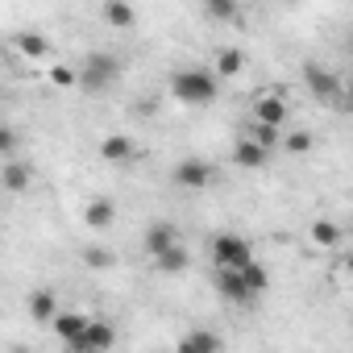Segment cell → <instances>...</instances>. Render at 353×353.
Masks as SVG:
<instances>
[{
	"label": "cell",
	"mask_w": 353,
	"mask_h": 353,
	"mask_svg": "<svg viewBox=\"0 0 353 353\" xmlns=\"http://www.w3.org/2000/svg\"><path fill=\"white\" fill-rule=\"evenodd\" d=\"M221 92V75L208 71V67H179V71H170V96L179 100V104H212Z\"/></svg>",
	"instance_id": "6da1fadb"
},
{
	"label": "cell",
	"mask_w": 353,
	"mask_h": 353,
	"mask_svg": "<svg viewBox=\"0 0 353 353\" xmlns=\"http://www.w3.org/2000/svg\"><path fill=\"white\" fill-rule=\"evenodd\" d=\"M212 262H216V270H245L254 262V250L237 233H216L212 237Z\"/></svg>",
	"instance_id": "7a4b0ae2"
},
{
	"label": "cell",
	"mask_w": 353,
	"mask_h": 353,
	"mask_svg": "<svg viewBox=\"0 0 353 353\" xmlns=\"http://www.w3.org/2000/svg\"><path fill=\"white\" fill-rule=\"evenodd\" d=\"M117 75H121V67H117L112 54H88L83 67H79V88H88V92H104Z\"/></svg>",
	"instance_id": "3957f363"
},
{
	"label": "cell",
	"mask_w": 353,
	"mask_h": 353,
	"mask_svg": "<svg viewBox=\"0 0 353 353\" xmlns=\"http://www.w3.org/2000/svg\"><path fill=\"white\" fill-rule=\"evenodd\" d=\"M174 183L200 192V188H208V183H212V166H208L204 158H183L179 166H174Z\"/></svg>",
	"instance_id": "277c9868"
},
{
	"label": "cell",
	"mask_w": 353,
	"mask_h": 353,
	"mask_svg": "<svg viewBox=\"0 0 353 353\" xmlns=\"http://www.w3.org/2000/svg\"><path fill=\"white\" fill-rule=\"evenodd\" d=\"M112 341H117L112 324H108V320H92V328L83 332V341H79V345H71V349H75V353H108V349H112Z\"/></svg>",
	"instance_id": "5b68a950"
},
{
	"label": "cell",
	"mask_w": 353,
	"mask_h": 353,
	"mask_svg": "<svg viewBox=\"0 0 353 353\" xmlns=\"http://www.w3.org/2000/svg\"><path fill=\"white\" fill-rule=\"evenodd\" d=\"M100 158L112 162V166H121V162H133V158H137V145H133L129 133H108V137L100 141Z\"/></svg>",
	"instance_id": "8992f818"
},
{
	"label": "cell",
	"mask_w": 353,
	"mask_h": 353,
	"mask_svg": "<svg viewBox=\"0 0 353 353\" xmlns=\"http://www.w3.org/2000/svg\"><path fill=\"white\" fill-rule=\"evenodd\" d=\"M216 291L225 299H233V303H254V291H250L241 270H216Z\"/></svg>",
	"instance_id": "52a82bcc"
},
{
	"label": "cell",
	"mask_w": 353,
	"mask_h": 353,
	"mask_svg": "<svg viewBox=\"0 0 353 353\" xmlns=\"http://www.w3.org/2000/svg\"><path fill=\"white\" fill-rule=\"evenodd\" d=\"M179 245V229H174L170 221H154L150 229H145V250L154 254V258H162L166 250H174Z\"/></svg>",
	"instance_id": "ba28073f"
},
{
	"label": "cell",
	"mask_w": 353,
	"mask_h": 353,
	"mask_svg": "<svg viewBox=\"0 0 353 353\" xmlns=\"http://www.w3.org/2000/svg\"><path fill=\"white\" fill-rule=\"evenodd\" d=\"M174 353H221V336L212 328H192V332L179 336Z\"/></svg>",
	"instance_id": "9c48e42d"
},
{
	"label": "cell",
	"mask_w": 353,
	"mask_h": 353,
	"mask_svg": "<svg viewBox=\"0 0 353 353\" xmlns=\"http://www.w3.org/2000/svg\"><path fill=\"white\" fill-rule=\"evenodd\" d=\"M112 221H117V204H112L108 196H96V200H88V208H83V225H88L92 233H104Z\"/></svg>",
	"instance_id": "30bf717a"
},
{
	"label": "cell",
	"mask_w": 353,
	"mask_h": 353,
	"mask_svg": "<svg viewBox=\"0 0 353 353\" xmlns=\"http://www.w3.org/2000/svg\"><path fill=\"white\" fill-rule=\"evenodd\" d=\"M254 121H258V125H270V129H283V121H287L283 96H258V100H254Z\"/></svg>",
	"instance_id": "8fae6325"
},
{
	"label": "cell",
	"mask_w": 353,
	"mask_h": 353,
	"mask_svg": "<svg viewBox=\"0 0 353 353\" xmlns=\"http://www.w3.org/2000/svg\"><path fill=\"white\" fill-rule=\"evenodd\" d=\"M88 328H92V320L83 312H59V320H54V332L63 336V345H79Z\"/></svg>",
	"instance_id": "7c38bea8"
},
{
	"label": "cell",
	"mask_w": 353,
	"mask_h": 353,
	"mask_svg": "<svg viewBox=\"0 0 353 353\" xmlns=\"http://www.w3.org/2000/svg\"><path fill=\"white\" fill-rule=\"evenodd\" d=\"M303 79H307V88H312L316 100H332V96H336V75L324 71L320 63H307V67H303Z\"/></svg>",
	"instance_id": "4fadbf2b"
},
{
	"label": "cell",
	"mask_w": 353,
	"mask_h": 353,
	"mask_svg": "<svg viewBox=\"0 0 353 353\" xmlns=\"http://www.w3.org/2000/svg\"><path fill=\"white\" fill-rule=\"evenodd\" d=\"M266 158H270V150H262V145L250 141V137H241L237 150H233V166H241V170H262Z\"/></svg>",
	"instance_id": "5bb4252c"
},
{
	"label": "cell",
	"mask_w": 353,
	"mask_h": 353,
	"mask_svg": "<svg viewBox=\"0 0 353 353\" xmlns=\"http://www.w3.org/2000/svg\"><path fill=\"white\" fill-rule=\"evenodd\" d=\"M0 183H5V192H26V188L34 183V166H26V162L9 158V162H5V170H0Z\"/></svg>",
	"instance_id": "9a60e30c"
},
{
	"label": "cell",
	"mask_w": 353,
	"mask_h": 353,
	"mask_svg": "<svg viewBox=\"0 0 353 353\" xmlns=\"http://www.w3.org/2000/svg\"><path fill=\"white\" fill-rule=\"evenodd\" d=\"M100 17H104L112 30H133V26H137V13H133V5H125V0H104V5H100Z\"/></svg>",
	"instance_id": "2e32d148"
},
{
	"label": "cell",
	"mask_w": 353,
	"mask_h": 353,
	"mask_svg": "<svg viewBox=\"0 0 353 353\" xmlns=\"http://www.w3.org/2000/svg\"><path fill=\"white\" fill-rule=\"evenodd\" d=\"M30 316H34L38 324H54V320H59V312H54V291H34V295H30Z\"/></svg>",
	"instance_id": "e0dca14e"
},
{
	"label": "cell",
	"mask_w": 353,
	"mask_h": 353,
	"mask_svg": "<svg viewBox=\"0 0 353 353\" xmlns=\"http://www.w3.org/2000/svg\"><path fill=\"white\" fill-rule=\"evenodd\" d=\"M188 262H192L188 245H174V250H166L162 258H154V266H158L162 274H183V270H188Z\"/></svg>",
	"instance_id": "ac0fdd59"
},
{
	"label": "cell",
	"mask_w": 353,
	"mask_h": 353,
	"mask_svg": "<svg viewBox=\"0 0 353 353\" xmlns=\"http://www.w3.org/2000/svg\"><path fill=\"white\" fill-rule=\"evenodd\" d=\"M341 237H345V229H341L336 221H316V225H312V241H316L320 250H336Z\"/></svg>",
	"instance_id": "d6986e66"
},
{
	"label": "cell",
	"mask_w": 353,
	"mask_h": 353,
	"mask_svg": "<svg viewBox=\"0 0 353 353\" xmlns=\"http://www.w3.org/2000/svg\"><path fill=\"white\" fill-rule=\"evenodd\" d=\"M245 67V54L237 50V46H225L221 54H216V75H225V79H233L237 71Z\"/></svg>",
	"instance_id": "ffe728a7"
},
{
	"label": "cell",
	"mask_w": 353,
	"mask_h": 353,
	"mask_svg": "<svg viewBox=\"0 0 353 353\" xmlns=\"http://www.w3.org/2000/svg\"><path fill=\"white\" fill-rule=\"evenodd\" d=\"M17 50H21L26 59H46L50 42H46L42 34H17Z\"/></svg>",
	"instance_id": "44dd1931"
},
{
	"label": "cell",
	"mask_w": 353,
	"mask_h": 353,
	"mask_svg": "<svg viewBox=\"0 0 353 353\" xmlns=\"http://www.w3.org/2000/svg\"><path fill=\"white\" fill-rule=\"evenodd\" d=\"M204 13H208L212 21H241V9H237V5H229V0H208Z\"/></svg>",
	"instance_id": "7402d4cb"
},
{
	"label": "cell",
	"mask_w": 353,
	"mask_h": 353,
	"mask_svg": "<svg viewBox=\"0 0 353 353\" xmlns=\"http://www.w3.org/2000/svg\"><path fill=\"white\" fill-rule=\"evenodd\" d=\"M83 262H88L92 270H108V266L117 262V254L104 250V245H88V250H83Z\"/></svg>",
	"instance_id": "603a6c76"
},
{
	"label": "cell",
	"mask_w": 353,
	"mask_h": 353,
	"mask_svg": "<svg viewBox=\"0 0 353 353\" xmlns=\"http://www.w3.org/2000/svg\"><path fill=\"white\" fill-rule=\"evenodd\" d=\"M245 137H250V141H258L262 150H274V145L283 141V133H279V129H270V125H254Z\"/></svg>",
	"instance_id": "cb8c5ba5"
},
{
	"label": "cell",
	"mask_w": 353,
	"mask_h": 353,
	"mask_svg": "<svg viewBox=\"0 0 353 353\" xmlns=\"http://www.w3.org/2000/svg\"><path fill=\"white\" fill-rule=\"evenodd\" d=\"M241 274H245V283H250V291H254V295H262V291L270 287V274H266V266H258V262H250Z\"/></svg>",
	"instance_id": "d4e9b609"
},
{
	"label": "cell",
	"mask_w": 353,
	"mask_h": 353,
	"mask_svg": "<svg viewBox=\"0 0 353 353\" xmlns=\"http://www.w3.org/2000/svg\"><path fill=\"white\" fill-rule=\"evenodd\" d=\"M283 145H287V154H307V150H312V133H307V129L287 133V137H283Z\"/></svg>",
	"instance_id": "484cf974"
},
{
	"label": "cell",
	"mask_w": 353,
	"mask_h": 353,
	"mask_svg": "<svg viewBox=\"0 0 353 353\" xmlns=\"http://www.w3.org/2000/svg\"><path fill=\"white\" fill-rule=\"evenodd\" d=\"M50 83L54 88H75L79 83V67H54L50 71Z\"/></svg>",
	"instance_id": "4316f807"
},
{
	"label": "cell",
	"mask_w": 353,
	"mask_h": 353,
	"mask_svg": "<svg viewBox=\"0 0 353 353\" xmlns=\"http://www.w3.org/2000/svg\"><path fill=\"white\" fill-rule=\"evenodd\" d=\"M13 145H17V137H13V129H5V133H0V150H5V158H13Z\"/></svg>",
	"instance_id": "83f0119b"
},
{
	"label": "cell",
	"mask_w": 353,
	"mask_h": 353,
	"mask_svg": "<svg viewBox=\"0 0 353 353\" xmlns=\"http://www.w3.org/2000/svg\"><path fill=\"white\" fill-rule=\"evenodd\" d=\"M345 100H349V108H353V79H349V88H345Z\"/></svg>",
	"instance_id": "f1b7e54d"
},
{
	"label": "cell",
	"mask_w": 353,
	"mask_h": 353,
	"mask_svg": "<svg viewBox=\"0 0 353 353\" xmlns=\"http://www.w3.org/2000/svg\"><path fill=\"white\" fill-rule=\"evenodd\" d=\"M349 233H353V225H349Z\"/></svg>",
	"instance_id": "f546056e"
}]
</instances>
